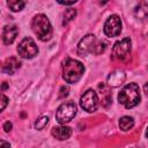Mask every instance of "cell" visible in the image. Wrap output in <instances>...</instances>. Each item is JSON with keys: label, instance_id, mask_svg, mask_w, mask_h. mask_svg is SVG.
Instances as JSON below:
<instances>
[{"label": "cell", "instance_id": "obj_1", "mask_svg": "<svg viewBox=\"0 0 148 148\" xmlns=\"http://www.w3.org/2000/svg\"><path fill=\"white\" fill-rule=\"evenodd\" d=\"M84 73V66L81 61L67 58L62 64V79L69 83H76Z\"/></svg>", "mask_w": 148, "mask_h": 148}, {"label": "cell", "instance_id": "obj_2", "mask_svg": "<svg viewBox=\"0 0 148 148\" xmlns=\"http://www.w3.org/2000/svg\"><path fill=\"white\" fill-rule=\"evenodd\" d=\"M118 101L126 109H132V108L136 106L141 101L139 86L134 82L126 84L118 94Z\"/></svg>", "mask_w": 148, "mask_h": 148}, {"label": "cell", "instance_id": "obj_3", "mask_svg": "<svg viewBox=\"0 0 148 148\" xmlns=\"http://www.w3.org/2000/svg\"><path fill=\"white\" fill-rule=\"evenodd\" d=\"M31 28L35 35L42 42H46L52 37V25L50 20L44 14H37L31 21Z\"/></svg>", "mask_w": 148, "mask_h": 148}, {"label": "cell", "instance_id": "obj_4", "mask_svg": "<svg viewBox=\"0 0 148 148\" xmlns=\"http://www.w3.org/2000/svg\"><path fill=\"white\" fill-rule=\"evenodd\" d=\"M76 105L73 102H65L59 105L56 112V119L60 125L69 123L76 116Z\"/></svg>", "mask_w": 148, "mask_h": 148}, {"label": "cell", "instance_id": "obj_5", "mask_svg": "<svg viewBox=\"0 0 148 148\" xmlns=\"http://www.w3.org/2000/svg\"><path fill=\"white\" fill-rule=\"evenodd\" d=\"M80 105L84 111L89 113L95 112L99 105V98H98L97 92L92 89L86 90L80 98Z\"/></svg>", "mask_w": 148, "mask_h": 148}, {"label": "cell", "instance_id": "obj_6", "mask_svg": "<svg viewBox=\"0 0 148 148\" xmlns=\"http://www.w3.org/2000/svg\"><path fill=\"white\" fill-rule=\"evenodd\" d=\"M132 50V40L130 37H125L114 43L112 47V59L124 60L126 59Z\"/></svg>", "mask_w": 148, "mask_h": 148}, {"label": "cell", "instance_id": "obj_7", "mask_svg": "<svg viewBox=\"0 0 148 148\" xmlns=\"http://www.w3.org/2000/svg\"><path fill=\"white\" fill-rule=\"evenodd\" d=\"M17 53L24 59H32L38 54V47L31 37H25L20 42L17 46Z\"/></svg>", "mask_w": 148, "mask_h": 148}, {"label": "cell", "instance_id": "obj_8", "mask_svg": "<svg viewBox=\"0 0 148 148\" xmlns=\"http://www.w3.org/2000/svg\"><path fill=\"white\" fill-rule=\"evenodd\" d=\"M103 31L108 37H117L121 32V20L118 15L113 14L109 16L104 23Z\"/></svg>", "mask_w": 148, "mask_h": 148}, {"label": "cell", "instance_id": "obj_9", "mask_svg": "<svg viewBox=\"0 0 148 148\" xmlns=\"http://www.w3.org/2000/svg\"><path fill=\"white\" fill-rule=\"evenodd\" d=\"M96 43H97V39H96L95 35L89 34V35L84 36L77 44V54L81 57H86L89 53H94Z\"/></svg>", "mask_w": 148, "mask_h": 148}, {"label": "cell", "instance_id": "obj_10", "mask_svg": "<svg viewBox=\"0 0 148 148\" xmlns=\"http://www.w3.org/2000/svg\"><path fill=\"white\" fill-rule=\"evenodd\" d=\"M126 80V74L123 69H114L111 72L108 76V86L109 87H119L121 86Z\"/></svg>", "mask_w": 148, "mask_h": 148}, {"label": "cell", "instance_id": "obj_11", "mask_svg": "<svg viewBox=\"0 0 148 148\" xmlns=\"http://www.w3.org/2000/svg\"><path fill=\"white\" fill-rule=\"evenodd\" d=\"M51 134H52L57 140L64 141V140H67V139L71 138V135H72V128L68 127V126H65V125L54 126V127H52V130H51Z\"/></svg>", "mask_w": 148, "mask_h": 148}, {"label": "cell", "instance_id": "obj_12", "mask_svg": "<svg viewBox=\"0 0 148 148\" xmlns=\"http://www.w3.org/2000/svg\"><path fill=\"white\" fill-rule=\"evenodd\" d=\"M18 34V28L16 25H5L2 29V40L5 45H10Z\"/></svg>", "mask_w": 148, "mask_h": 148}, {"label": "cell", "instance_id": "obj_13", "mask_svg": "<svg viewBox=\"0 0 148 148\" xmlns=\"http://www.w3.org/2000/svg\"><path fill=\"white\" fill-rule=\"evenodd\" d=\"M21 67V61L16 57H10L6 59V61L2 65V72L7 74H14L18 68Z\"/></svg>", "mask_w": 148, "mask_h": 148}, {"label": "cell", "instance_id": "obj_14", "mask_svg": "<svg viewBox=\"0 0 148 148\" xmlns=\"http://www.w3.org/2000/svg\"><path fill=\"white\" fill-rule=\"evenodd\" d=\"M134 16L140 21L148 20V1H141L135 6Z\"/></svg>", "mask_w": 148, "mask_h": 148}, {"label": "cell", "instance_id": "obj_15", "mask_svg": "<svg viewBox=\"0 0 148 148\" xmlns=\"http://www.w3.org/2000/svg\"><path fill=\"white\" fill-rule=\"evenodd\" d=\"M134 126V119L130 116H124L119 119V127L121 131L127 132L130 130H132Z\"/></svg>", "mask_w": 148, "mask_h": 148}, {"label": "cell", "instance_id": "obj_16", "mask_svg": "<svg viewBox=\"0 0 148 148\" xmlns=\"http://www.w3.org/2000/svg\"><path fill=\"white\" fill-rule=\"evenodd\" d=\"M7 5H8V7H9V9L12 10V12H20V10H22L23 8H24V6H25V1H21V0H9L8 2H7Z\"/></svg>", "mask_w": 148, "mask_h": 148}, {"label": "cell", "instance_id": "obj_17", "mask_svg": "<svg viewBox=\"0 0 148 148\" xmlns=\"http://www.w3.org/2000/svg\"><path fill=\"white\" fill-rule=\"evenodd\" d=\"M76 16V9L74 8H69V9H66L65 10V14H64V20H62V25H67L74 17Z\"/></svg>", "mask_w": 148, "mask_h": 148}, {"label": "cell", "instance_id": "obj_18", "mask_svg": "<svg viewBox=\"0 0 148 148\" xmlns=\"http://www.w3.org/2000/svg\"><path fill=\"white\" fill-rule=\"evenodd\" d=\"M47 123H49V117H46V116H43V117H40V118H38L36 121H35V128L37 130V131H40V130H43L46 125H47Z\"/></svg>", "mask_w": 148, "mask_h": 148}, {"label": "cell", "instance_id": "obj_19", "mask_svg": "<svg viewBox=\"0 0 148 148\" xmlns=\"http://www.w3.org/2000/svg\"><path fill=\"white\" fill-rule=\"evenodd\" d=\"M105 49H106V44L103 42V40H97V43H96V46H95V54H101V53H103L104 51H105Z\"/></svg>", "mask_w": 148, "mask_h": 148}, {"label": "cell", "instance_id": "obj_20", "mask_svg": "<svg viewBox=\"0 0 148 148\" xmlns=\"http://www.w3.org/2000/svg\"><path fill=\"white\" fill-rule=\"evenodd\" d=\"M68 91H69L68 86H62V87L60 88V95H59V97H60V98L66 97V96L68 95Z\"/></svg>", "mask_w": 148, "mask_h": 148}, {"label": "cell", "instance_id": "obj_21", "mask_svg": "<svg viewBox=\"0 0 148 148\" xmlns=\"http://www.w3.org/2000/svg\"><path fill=\"white\" fill-rule=\"evenodd\" d=\"M1 111H3L5 110V108H6V105H7V103H8V97L5 95V94H2V96H1Z\"/></svg>", "mask_w": 148, "mask_h": 148}, {"label": "cell", "instance_id": "obj_22", "mask_svg": "<svg viewBox=\"0 0 148 148\" xmlns=\"http://www.w3.org/2000/svg\"><path fill=\"white\" fill-rule=\"evenodd\" d=\"M12 123L10 121H6L5 124H3V130H5V132H9L10 130H12Z\"/></svg>", "mask_w": 148, "mask_h": 148}, {"label": "cell", "instance_id": "obj_23", "mask_svg": "<svg viewBox=\"0 0 148 148\" xmlns=\"http://www.w3.org/2000/svg\"><path fill=\"white\" fill-rule=\"evenodd\" d=\"M60 5H64V6H72V5H74L76 1L74 0V1H58Z\"/></svg>", "mask_w": 148, "mask_h": 148}, {"label": "cell", "instance_id": "obj_24", "mask_svg": "<svg viewBox=\"0 0 148 148\" xmlns=\"http://www.w3.org/2000/svg\"><path fill=\"white\" fill-rule=\"evenodd\" d=\"M1 148H10V143L5 140H1Z\"/></svg>", "mask_w": 148, "mask_h": 148}, {"label": "cell", "instance_id": "obj_25", "mask_svg": "<svg viewBox=\"0 0 148 148\" xmlns=\"http://www.w3.org/2000/svg\"><path fill=\"white\" fill-rule=\"evenodd\" d=\"M143 90H145L146 95L148 96V82H147V83H145V86H143Z\"/></svg>", "mask_w": 148, "mask_h": 148}, {"label": "cell", "instance_id": "obj_26", "mask_svg": "<svg viewBox=\"0 0 148 148\" xmlns=\"http://www.w3.org/2000/svg\"><path fill=\"white\" fill-rule=\"evenodd\" d=\"M7 88V84H6V82H3V84H2V90H5Z\"/></svg>", "mask_w": 148, "mask_h": 148}, {"label": "cell", "instance_id": "obj_27", "mask_svg": "<svg viewBox=\"0 0 148 148\" xmlns=\"http://www.w3.org/2000/svg\"><path fill=\"white\" fill-rule=\"evenodd\" d=\"M146 136H147V139H148V127H147V130H146Z\"/></svg>", "mask_w": 148, "mask_h": 148}, {"label": "cell", "instance_id": "obj_28", "mask_svg": "<svg viewBox=\"0 0 148 148\" xmlns=\"http://www.w3.org/2000/svg\"><path fill=\"white\" fill-rule=\"evenodd\" d=\"M132 148H135V147H132Z\"/></svg>", "mask_w": 148, "mask_h": 148}]
</instances>
